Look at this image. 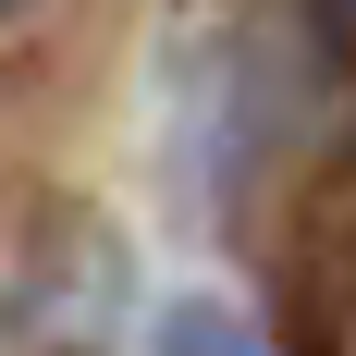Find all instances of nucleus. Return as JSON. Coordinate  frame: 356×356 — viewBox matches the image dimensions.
Returning a JSON list of instances; mask_svg holds the SVG:
<instances>
[{"label":"nucleus","mask_w":356,"mask_h":356,"mask_svg":"<svg viewBox=\"0 0 356 356\" xmlns=\"http://www.w3.org/2000/svg\"><path fill=\"white\" fill-rule=\"evenodd\" d=\"M147 356H270V344H258L221 295H172V307L147 320Z\"/></svg>","instance_id":"nucleus-1"},{"label":"nucleus","mask_w":356,"mask_h":356,"mask_svg":"<svg viewBox=\"0 0 356 356\" xmlns=\"http://www.w3.org/2000/svg\"><path fill=\"white\" fill-rule=\"evenodd\" d=\"M0 13H25V0H0Z\"/></svg>","instance_id":"nucleus-2"}]
</instances>
